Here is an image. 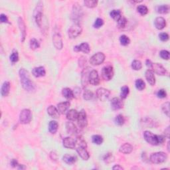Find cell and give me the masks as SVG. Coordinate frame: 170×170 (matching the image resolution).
Returning a JSON list of instances; mask_svg holds the SVG:
<instances>
[{"label": "cell", "mask_w": 170, "mask_h": 170, "mask_svg": "<svg viewBox=\"0 0 170 170\" xmlns=\"http://www.w3.org/2000/svg\"><path fill=\"white\" fill-rule=\"evenodd\" d=\"M135 85H136V89L139 90H142L146 87V84H145L144 81L142 79H140V78L136 80Z\"/></svg>", "instance_id": "60d3db41"}, {"label": "cell", "mask_w": 170, "mask_h": 170, "mask_svg": "<svg viewBox=\"0 0 170 170\" xmlns=\"http://www.w3.org/2000/svg\"><path fill=\"white\" fill-rule=\"evenodd\" d=\"M0 21H1L2 23H9V20L7 17V15H5V14H1L0 15Z\"/></svg>", "instance_id": "11a10c76"}, {"label": "cell", "mask_w": 170, "mask_h": 170, "mask_svg": "<svg viewBox=\"0 0 170 170\" xmlns=\"http://www.w3.org/2000/svg\"><path fill=\"white\" fill-rule=\"evenodd\" d=\"M157 140H158V143L159 144H162L165 141V137L161 136V135H157Z\"/></svg>", "instance_id": "6f0895ef"}, {"label": "cell", "mask_w": 170, "mask_h": 170, "mask_svg": "<svg viewBox=\"0 0 170 170\" xmlns=\"http://www.w3.org/2000/svg\"><path fill=\"white\" fill-rule=\"evenodd\" d=\"M47 113L53 118H59L60 116V113L57 108H56L55 106L52 105L48 107V108H47Z\"/></svg>", "instance_id": "cb8c5ba5"}, {"label": "cell", "mask_w": 170, "mask_h": 170, "mask_svg": "<svg viewBox=\"0 0 170 170\" xmlns=\"http://www.w3.org/2000/svg\"><path fill=\"white\" fill-rule=\"evenodd\" d=\"M144 137L147 142L150 144L151 145H153V146H157V145H159L157 135L153 134L151 132L145 131L144 133Z\"/></svg>", "instance_id": "52a82bcc"}, {"label": "cell", "mask_w": 170, "mask_h": 170, "mask_svg": "<svg viewBox=\"0 0 170 170\" xmlns=\"http://www.w3.org/2000/svg\"><path fill=\"white\" fill-rule=\"evenodd\" d=\"M112 169L115 170V169H119V170H121V169H124V168H122V167L121 165H114V167H113Z\"/></svg>", "instance_id": "94428289"}, {"label": "cell", "mask_w": 170, "mask_h": 170, "mask_svg": "<svg viewBox=\"0 0 170 170\" xmlns=\"http://www.w3.org/2000/svg\"><path fill=\"white\" fill-rule=\"evenodd\" d=\"M66 130L71 135H74L77 133V128L73 122H67L66 123Z\"/></svg>", "instance_id": "603a6c76"}, {"label": "cell", "mask_w": 170, "mask_h": 170, "mask_svg": "<svg viewBox=\"0 0 170 170\" xmlns=\"http://www.w3.org/2000/svg\"><path fill=\"white\" fill-rule=\"evenodd\" d=\"M74 51L76 52H83L84 53H89L90 51V48L87 43H83L79 45H77L74 47Z\"/></svg>", "instance_id": "d6986e66"}, {"label": "cell", "mask_w": 170, "mask_h": 170, "mask_svg": "<svg viewBox=\"0 0 170 170\" xmlns=\"http://www.w3.org/2000/svg\"><path fill=\"white\" fill-rule=\"evenodd\" d=\"M159 55L163 59L169 60V53L166 50H162V51H160Z\"/></svg>", "instance_id": "816d5d0a"}, {"label": "cell", "mask_w": 170, "mask_h": 170, "mask_svg": "<svg viewBox=\"0 0 170 170\" xmlns=\"http://www.w3.org/2000/svg\"><path fill=\"white\" fill-rule=\"evenodd\" d=\"M82 16H83V9L78 4H74L72 8V19L78 24L77 22L81 20Z\"/></svg>", "instance_id": "ba28073f"}, {"label": "cell", "mask_w": 170, "mask_h": 170, "mask_svg": "<svg viewBox=\"0 0 170 170\" xmlns=\"http://www.w3.org/2000/svg\"><path fill=\"white\" fill-rule=\"evenodd\" d=\"M104 25V21L101 18H97L96 21H94L93 27L96 29H99V28L101 27Z\"/></svg>", "instance_id": "f907efd6"}, {"label": "cell", "mask_w": 170, "mask_h": 170, "mask_svg": "<svg viewBox=\"0 0 170 170\" xmlns=\"http://www.w3.org/2000/svg\"><path fill=\"white\" fill-rule=\"evenodd\" d=\"M84 4L87 8H93L96 7L97 4H98V1H96V0H85Z\"/></svg>", "instance_id": "f35d334b"}, {"label": "cell", "mask_w": 170, "mask_h": 170, "mask_svg": "<svg viewBox=\"0 0 170 170\" xmlns=\"http://www.w3.org/2000/svg\"><path fill=\"white\" fill-rule=\"evenodd\" d=\"M137 11L141 15H145L148 13V9L146 5H140L137 7Z\"/></svg>", "instance_id": "74e56055"}, {"label": "cell", "mask_w": 170, "mask_h": 170, "mask_svg": "<svg viewBox=\"0 0 170 170\" xmlns=\"http://www.w3.org/2000/svg\"><path fill=\"white\" fill-rule=\"evenodd\" d=\"M110 15L111 17L115 21H118L121 18V11L119 10V9H114V10H112L110 13Z\"/></svg>", "instance_id": "836d02e7"}, {"label": "cell", "mask_w": 170, "mask_h": 170, "mask_svg": "<svg viewBox=\"0 0 170 170\" xmlns=\"http://www.w3.org/2000/svg\"><path fill=\"white\" fill-rule=\"evenodd\" d=\"M71 104L69 102H61L57 105V109L60 114H64L65 113L68 111V109L70 107Z\"/></svg>", "instance_id": "484cf974"}, {"label": "cell", "mask_w": 170, "mask_h": 170, "mask_svg": "<svg viewBox=\"0 0 170 170\" xmlns=\"http://www.w3.org/2000/svg\"><path fill=\"white\" fill-rule=\"evenodd\" d=\"M10 91V83L8 81H5L2 84L1 89V94L3 97L8 96Z\"/></svg>", "instance_id": "83f0119b"}, {"label": "cell", "mask_w": 170, "mask_h": 170, "mask_svg": "<svg viewBox=\"0 0 170 170\" xmlns=\"http://www.w3.org/2000/svg\"><path fill=\"white\" fill-rule=\"evenodd\" d=\"M162 111L167 116H169V102H165L162 105Z\"/></svg>", "instance_id": "681fc988"}, {"label": "cell", "mask_w": 170, "mask_h": 170, "mask_svg": "<svg viewBox=\"0 0 170 170\" xmlns=\"http://www.w3.org/2000/svg\"><path fill=\"white\" fill-rule=\"evenodd\" d=\"M89 83L94 86H97L100 83V78L98 72L96 70H92L90 72L89 78Z\"/></svg>", "instance_id": "5bb4252c"}, {"label": "cell", "mask_w": 170, "mask_h": 170, "mask_svg": "<svg viewBox=\"0 0 170 170\" xmlns=\"http://www.w3.org/2000/svg\"><path fill=\"white\" fill-rule=\"evenodd\" d=\"M169 134H170V130H169V126H168L167 128L165 131H164V134H165V137H166L167 138H169Z\"/></svg>", "instance_id": "680465c9"}, {"label": "cell", "mask_w": 170, "mask_h": 170, "mask_svg": "<svg viewBox=\"0 0 170 170\" xmlns=\"http://www.w3.org/2000/svg\"><path fill=\"white\" fill-rule=\"evenodd\" d=\"M77 121L78 124L80 127L83 128L87 127L88 124V120L87 117V113L84 110H82V111H80V112H78Z\"/></svg>", "instance_id": "8fae6325"}, {"label": "cell", "mask_w": 170, "mask_h": 170, "mask_svg": "<svg viewBox=\"0 0 170 170\" xmlns=\"http://www.w3.org/2000/svg\"><path fill=\"white\" fill-rule=\"evenodd\" d=\"M156 11L157 13L165 14H168L169 11V6L168 5H158L156 8Z\"/></svg>", "instance_id": "d6a6232c"}, {"label": "cell", "mask_w": 170, "mask_h": 170, "mask_svg": "<svg viewBox=\"0 0 170 170\" xmlns=\"http://www.w3.org/2000/svg\"><path fill=\"white\" fill-rule=\"evenodd\" d=\"M103 159H104V162H105V163H112L114 162V156H113L112 153H106L105 156H104Z\"/></svg>", "instance_id": "f6af8a7d"}, {"label": "cell", "mask_w": 170, "mask_h": 170, "mask_svg": "<svg viewBox=\"0 0 170 170\" xmlns=\"http://www.w3.org/2000/svg\"><path fill=\"white\" fill-rule=\"evenodd\" d=\"M93 93L89 90H85L83 94V98L85 100H90L93 98Z\"/></svg>", "instance_id": "7dc6e473"}, {"label": "cell", "mask_w": 170, "mask_h": 170, "mask_svg": "<svg viewBox=\"0 0 170 170\" xmlns=\"http://www.w3.org/2000/svg\"><path fill=\"white\" fill-rule=\"evenodd\" d=\"M30 48L32 50H35L40 47V43L36 39L33 38L30 40L29 43Z\"/></svg>", "instance_id": "ab89813d"}, {"label": "cell", "mask_w": 170, "mask_h": 170, "mask_svg": "<svg viewBox=\"0 0 170 170\" xmlns=\"http://www.w3.org/2000/svg\"><path fill=\"white\" fill-rule=\"evenodd\" d=\"M9 59H10L11 62L12 63H15V62H17L19 61V54L18 52L17 51H13V53H11V55L9 56Z\"/></svg>", "instance_id": "bcb514c9"}, {"label": "cell", "mask_w": 170, "mask_h": 170, "mask_svg": "<svg viewBox=\"0 0 170 170\" xmlns=\"http://www.w3.org/2000/svg\"><path fill=\"white\" fill-rule=\"evenodd\" d=\"M50 156H51V158L53 160H56L57 159V155H56V153L55 152H51V154H50Z\"/></svg>", "instance_id": "91938a15"}, {"label": "cell", "mask_w": 170, "mask_h": 170, "mask_svg": "<svg viewBox=\"0 0 170 170\" xmlns=\"http://www.w3.org/2000/svg\"><path fill=\"white\" fill-rule=\"evenodd\" d=\"M145 76H146L147 81L148 82V83L151 85V86H153V85L156 84L155 75H154V72L151 70V69H148V70H147L146 71Z\"/></svg>", "instance_id": "ffe728a7"}, {"label": "cell", "mask_w": 170, "mask_h": 170, "mask_svg": "<svg viewBox=\"0 0 170 170\" xmlns=\"http://www.w3.org/2000/svg\"><path fill=\"white\" fill-rule=\"evenodd\" d=\"M43 4L41 2H39L37 3L35 8L33 17L35 21V23L39 26V27H41L42 24V18H43Z\"/></svg>", "instance_id": "7a4b0ae2"}, {"label": "cell", "mask_w": 170, "mask_h": 170, "mask_svg": "<svg viewBox=\"0 0 170 170\" xmlns=\"http://www.w3.org/2000/svg\"><path fill=\"white\" fill-rule=\"evenodd\" d=\"M111 105L112 109L114 110V111H118V110L121 109L123 107L122 100L119 98H116V97L112 99Z\"/></svg>", "instance_id": "ac0fdd59"}, {"label": "cell", "mask_w": 170, "mask_h": 170, "mask_svg": "<svg viewBox=\"0 0 170 170\" xmlns=\"http://www.w3.org/2000/svg\"><path fill=\"white\" fill-rule=\"evenodd\" d=\"M111 92L105 88H100L96 90V96L100 101H106L110 97Z\"/></svg>", "instance_id": "30bf717a"}, {"label": "cell", "mask_w": 170, "mask_h": 170, "mask_svg": "<svg viewBox=\"0 0 170 170\" xmlns=\"http://www.w3.org/2000/svg\"><path fill=\"white\" fill-rule=\"evenodd\" d=\"M132 68L134 69V71H139L142 68V64L139 60H134L133 62H132Z\"/></svg>", "instance_id": "8d00e7d4"}, {"label": "cell", "mask_w": 170, "mask_h": 170, "mask_svg": "<svg viewBox=\"0 0 170 170\" xmlns=\"http://www.w3.org/2000/svg\"><path fill=\"white\" fill-rule=\"evenodd\" d=\"M59 128V124L55 120H52L49 124V131L51 134H55L57 132Z\"/></svg>", "instance_id": "1f68e13d"}, {"label": "cell", "mask_w": 170, "mask_h": 170, "mask_svg": "<svg viewBox=\"0 0 170 170\" xmlns=\"http://www.w3.org/2000/svg\"><path fill=\"white\" fill-rule=\"evenodd\" d=\"M105 55L102 53H97L96 54L92 56V57L90 59V63L93 66L100 65L105 61Z\"/></svg>", "instance_id": "8992f818"}, {"label": "cell", "mask_w": 170, "mask_h": 170, "mask_svg": "<svg viewBox=\"0 0 170 170\" xmlns=\"http://www.w3.org/2000/svg\"><path fill=\"white\" fill-rule=\"evenodd\" d=\"M77 152L78 155L83 160H88L89 159L90 155L89 152H87L86 147H77Z\"/></svg>", "instance_id": "7402d4cb"}, {"label": "cell", "mask_w": 170, "mask_h": 170, "mask_svg": "<svg viewBox=\"0 0 170 170\" xmlns=\"http://www.w3.org/2000/svg\"><path fill=\"white\" fill-rule=\"evenodd\" d=\"M120 43L122 45L127 46L130 43V39L125 35H122L120 37Z\"/></svg>", "instance_id": "d590c367"}, {"label": "cell", "mask_w": 170, "mask_h": 170, "mask_svg": "<svg viewBox=\"0 0 170 170\" xmlns=\"http://www.w3.org/2000/svg\"><path fill=\"white\" fill-rule=\"evenodd\" d=\"M82 33V27L79 24L75 23L68 30V35L69 38L74 39L80 35Z\"/></svg>", "instance_id": "5b68a950"}, {"label": "cell", "mask_w": 170, "mask_h": 170, "mask_svg": "<svg viewBox=\"0 0 170 170\" xmlns=\"http://www.w3.org/2000/svg\"><path fill=\"white\" fill-rule=\"evenodd\" d=\"M62 144L66 148L74 149V147H76V140L71 137H67L62 140Z\"/></svg>", "instance_id": "2e32d148"}, {"label": "cell", "mask_w": 170, "mask_h": 170, "mask_svg": "<svg viewBox=\"0 0 170 170\" xmlns=\"http://www.w3.org/2000/svg\"><path fill=\"white\" fill-rule=\"evenodd\" d=\"M32 120V114L29 109H23L20 114V121L21 124H27L31 122Z\"/></svg>", "instance_id": "277c9868"}, {"label": "cell", "mask_w": 170, "mask_h": 170, "mask_svg": "<svg viewBox=\"0 0 170 170\" xmlns=\"http://www.w3.org/2000/svg\"><path fill=\"white\" fill-rule=\"evenodd\" d=\"M11 165L13 167V168H15V167H19V165H20V163H18L17 159H12L11 161Z\"/></svg>", "instance_id": "9f6ffc18"}, {"label": "cell", "mask_w": 170, "mask_h": 170, "mask_svg": "<svg viewBox=\"0 0 170 170\" xmlns=\"http://www.w3.org/2000/svg\"><path fill=\"white\" fill-rule=\"evenodd\" d=\"M53 43L55 47L58 50L62 49L63 47V43H62V40L61 35L59 33H55L53 36Z\"/></svg>", "instance_id": "9a60e30c"}, {"label": "cell", "mask_w": 170, "mask_h": 170, "mask_svg": "<svg viewBox=\"0 0 170 170\" xmlns=\"http://www.w3.org/2000/svg\"><path fill=\"white\" fill-rule=\"evenodd\" d=\"M152 61H150V60H146V66L147 67H149L150 68V67H151V65H152Z\"/></svg>", "instance_id": "6125c7cd"}, {"label": "cell", "mask_w": 170, "mask_h": 170, "mask_svg": "<svg viewBox=\"0 0 170 170\" xmlns=\"http://www.w3.org/2000/svg\"><path fill=\"white\" fill-rule=\"evenodd\" d=\"M114 76V71L113 67L111 65L106 66L103 67L102 70V77L105 80H111Z\"/></svg>", "instance_id": "9c48e42d"}, {"label": "cell", "mask_w": 170, "mask_h": 170, "mask_svg": "<svg viewBox=\"0 0 170 170\" xmlns=\"http://www.w3.org/2000/svg\"><path fill=\"white\" fill-rule=\"evenodd\" d=\"M150 68L152 69V71L153 72H155L158 75H161V76L165 75L167 73L165 68L159 63H152Z\"/></svg>", "instance_id": "4fadbf2b"}, {"label": "cell", "mask_w": 170, "mask_h": 170, "mask_svg": "<svg viewBox=\"0 0 170 170\" xmlns=\"http://www.w3.org/2000/svg\"><path fill=\"white\" fill-rule=\"evenodd\" d=\"M62 160L68 165H72L77 162V157L75 156L71 155V154H65L62 157Z\"/></svg>", "instance_id": "f1b7e54d"}, {"label": "cell", "mask_w": 170, "mask_h": 170, "mask_svg": "<svg viewBox=\"0 0 170 170\" xmlns=\"http://www.w3.org/2000/svg\"><path fill=\"white\" fill-rule=\"evenodd\" d=\"M77 146V147H84L87 148V144L86 141H85L83 138L78 137L76 139V146Z\"/></svg>", "instance_id": "ee69618b"}, {"label": "cell", "mask_w": 170, "mask_h": 170, "mask_svg": "<svg viewBox=\"0 0 170 170\" xmlns=\"http://www.w3.org/2000/svg\"><path fill=\"white\" fill-rule=\"evenodd\" d=\"M118 22V27L119 29H124V28L126 26L128 21L126 18L124 17H121V18L117 21Z\"/></svg>", "instance_id": "b9f144b4"}, {"label": "cell", "mask_w": 170, "mask_h": 170, "mask_svg": "<svg viewBox=\"0 0 170 170\" xmlns=\"http://www.w3.org/2000/svg\"><path fill=\"white\" fill-rule=\"evenodd\" d=\"M32 73L34 77H44L46 74L45 69L43 67H35L33 69Z\"/></svg>", "instance_id": "d4e9b609"}, {"label": "cell", "mask_w": 170, "mask_h": 170, "mask_svg": "<svg viewBox=\"0 0 170 170\" xmlns=\"http://www.w3.org/2000/svg\"><path fill=\"white\" fill-rule=\"evenodd\" d=\"M92 141L94 144L96 145H100L103 142V138L100 135H94L92 137Z\"/></svg>", "instance_id": "7bdbcfd3"}, {"label": "cell", "mask_w": 170, "mask_h": 170, "mask_svg": "<svg viewBox=\"0 0 170 170\" xmlns=\"http://www.w3.org/2000/svg\"><path fill=\"white\" fill-rule=\"evenodd\" d=\"M114 121L116 122V124L118 126H122L125 122V118L122 115L119 114L115 118Z\"/></svg>", "instance_id": "c3c4849f"}, {"label": "cell", "mask_w": 170, "mask_h": 170, "mask_svg": "<svg viewBox=\"0 0 170 170\" xmlns=\"http://www.w3.org/2000/svg\"><path fill=\"white\" fill-rule=\"evenodd\" d=\"M120 152L124 154H129L133 151V146L130 144L125 143L123 145H122L119 149Z\"/></svg>", "instance_id": "4316f807"}, {"label": "cell", "mask_w": 170, "mask_h": 170, "mask_svg": "<svg viewBox=\"0 0 170 170\" xmlns=\"http://www.w3.org/2000/svg\"><path fill=\"white\" fill-rule=\"evenodd\" d=\"M130 93V89L129 87L127 86H124L121 88V93H120V97L122 99H126V97Z\"/></svg>", "instance_id": "e575fe53"}, {"label": "cell", "mask_w": 170, "mask_h": 170, "mask_svg": "<svg viewBox=\"0 0 170 170\" xmlns=\"http://www.w3.org/2000/svg\"><path fill=\"white\" fill-rule=\"evenodd\" d=\"M167 159H168L167 154L162 152L153 153L151 154L150 157V162L153 163H155V164H159V163L165 162Z\"/></svg>", "instance_id": "3957f363"}, {"label": "cell", "mask_w": 170, "mask_h": 170, "mask_svg": "<svg viewBox=\"0 0 170 170\" xmlns=\"http://www.w3.org/2000/svg\"><path fill=\"white\" fill-rule=\"evenodd\" d=\"M62 94L65 99L68 100H71L74 97V94L73 91H72L71 89L69 88H65L62 90Z\"/></svg>", "instance_id": "f546056e"}, {"label": "cell", "mask_w": 170, "mask_h": 170, "mask_svg": "<svg viewBox=\"0 0 170 170\" xmlns=\"http://www.w3.org/2000/svg\"><path fill=\"white\" fill-rule=\"evenodd\" d=\"M159 38L162 41H167L169 39V35L166 33H162L159 35Z\"/></svg>", "instance_id": "db71d44e"}, {"label": "cell", "mask_w": 170, "mask_h": 170, "mask_svg": "<svg viewBox=\"0 0 170 170\" xmlns=\"http://www.w3.org/2000/svg\"><path fill=\"white\" fill-rule=\"evenodd\" d=\"M91 68L87 67L83 69V72H82V76H81V83L83 87L84 88L87 86L88 83H89V75L91 72Z\"/></svg>", "instance_id": "7c38bea8"}, {"label": "cell", "mask_w": 170, "mask_h": 170, "mask_svg": "<svg viewBox=\"0 0 170 170\" xmlns=\"http://www.w3.org/2000/svg\"><path fill=\"white\" fill-rule=\"evenodd\" d=\"M154 26H155L157 29H163L166 26L165 20L162 17H156L155 21H154Z\"/></svg>", "instance_id": "44dd1931"}, {"label": "cell", "mask_w": 170, "mask_h": 170, "mask_svg": "<svg viewBox=\"0 0 170 170\" xmlns=\"http://www.w3.org/2000/svg\"><path fill=\"white\" fill-rule=\"evenodd\" d=\"M78 115V112L76 110L71 109L70 111H68L67 113V118L70 121H75L76 120H77Z\"/></svg>", "instance_id": "4dcf8cb0"}, {"label": "cell", "mask_w": 170, "mask_h": 170, "mask_svg": "<svg viewBox=\"0 0 170 170\" xmlns=\"http://www.w3.org/2000/svg\"><path fill=\"white\" fill-rule=\"evenodd\" d=\"M18 26L20 30L21 31V41L24 42L25 39L26 37V26L25 24V22L23 21V20L21 17H19L18 19Z\"/></svg>", "instance_id": "e0dca14e"}, {"label": "cell", "mask_w": 170, "mask_h": 170, "mask_svg": "<svg viewBox=\"0 0 170 170\" xmlns=\"http://www.w3.org/2000/svg\"><path fill=\"white\" fill-rule=\"evenodd\" d=\"M157 96L159 99H164L167 96V93L164 89H160L157 93Z\"/></svg>", "instance_id": "f5cc1de1"}, {"label": "cell", "mask_w": 170, "mask_h": 170, "mask_svg": "<svg viewBox=\"0 0 170 170\" xmlns=\"http://www.w3.org/2000/svg\"><path fill=\"white\" fill-rule=\"evenodd\" d=\"M19 74H20L21 83L23 89L28 92H33L35 89V86L33 82L31 80L28 71L25 68H21L19 71Z\"/></svg>", "instance_id": "6da1fadb"}]
</instances>
